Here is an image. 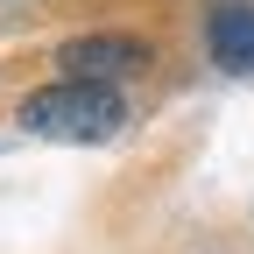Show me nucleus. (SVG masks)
<instances>
[{
	"label": "nucleus",
	"mask_w": 254,
	"mask_h": 254,
	"mask_svg": "<svg viewBox=\"0 0 254 254\" xmlns=\"http://www.w3.org/2000/svg\"><path fill=\"white\" fill-rule=\"evenodd\" d=\"M120 120H127L120 92L99 78H64V85H43L21 99V127L43 141H113Z\"/></svg>",
	"instance_id": "f257e3e1"
},
{
	"label": "nucleus",
	"mask_w": 254,
	"mask_h": 254,
	"mask_svg": "<svg viewBox=\"0 0 254 254\" xmlns=\"http://www.w3.org/2000/svg\"><path fill=\"white\" fill-rule=\"evenodd\" d=\"M57 64H64V78H127V71H141L148 64V43H134V36H78V43H64L57 50Z\"/></svg>",
	"instance_id": "f03ea898"
},
{
	"label": "nucleus",
	"mask_w": 254,
	"mask_h": 254,
	"mask_svg": "<svg viewBox=\"0 0 254 254\" xmlns=\"http://www.w3.org/2000/svg\"><path fill=\"white\" fill-rule=\"evenodd\" d=\"M205 43H212V64L254 78V7L247 0H219V7L205 14Z\"/></svg>",
	"instance_id": "7ed1b4c3"
}]
</instances>
